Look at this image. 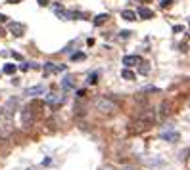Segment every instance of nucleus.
I'll return each instance as SVG.
<instances>
[{"mask_svg":"<svg viewBox=\"0 0 190 170\" xmlns=\"http://www.w3.org/2000/svg\"><path fill=\"white\" fill-rule=\"evenodd\" d=\"M136 63H140V58L138 55H125L123 58V65L125 67H132V65H136Z\"/></svg>","mask_w":190,"mask_h":170,"instance_id":"obj_6","label":"nucleus"},{"mask_svg":"<svg viewBox=\"0 0 190 170\" xmlns=\"http://www.w3.org/2000/svg\"><path fill=\"white\" fill-rule=\"evenodd\" d=\"M108 17H110L108 14H100V15H96V17H94V25H102V23H106V21H108Z\"/></svg>","mask_w":190,"mask_h":170,"instance_id":"obj_13","label":"nucleus"},{"mask_svg":"<svg viewBox=\"0 0 190 170\" xmlns=\"http://www.w3.org/2000/svg\"><path fill=\"white\" fill-rule=\"evenodd\" d=\"M0 21H6V15H2V14H0Z\"/></svg>","mask_w":190,"mask_h":170,"instance_id":"obj_24","label":"nucleus"},{"mask_svg":"<svg viewBox=\"0 0 190 170\" xmlns=\"http://www.w3.org/2000/svg\"><path fill=\"white\" fill-rule=\"evenodd\" d=\"M21 122H23V124H31V122H33L31 107H23V111H21Z\"/></svg>","mask_w":190,"mask_h":170,"instance_id":"obj_7","label":"nucleus"},{"mask_svg":"<svg viewBox=\"0 0 190 170\" xmlns=\"http://www.w3.org/2000/svg\"><path fill=\"white\" fill-rule=\"evenodd\" d=\"M87 55L83 54V52H77V54H71V61H81V59H84Z\"/></svg>","mask_w":190,"mask_h":170,"instance_id":"obj_17","label":"nucleus"},{"mask_svg":"<svg viewBox=\"0 0 190 170\" xmlns=\"http://www.w3.org/2000/svg\"><path fill=\"white\" fill-rule=\"evenodd\" d=\"M4 73H8V75L15 73V65H14V63H8V65H4Z\"/></svg>","mask_w":190,"mask_h":170,"instance_id":"obj_18","label":"nucleus"},{"mask_svg":"<svg viewBox=\"0 0 190 170\" xmlns=\"http://www.w3.org/2000/svg\"><path fill=\"white\" fill-rule=\"evenodd\" d=\"M10 130H12V113L0 107V134L6 136Z\"/></svg>","mask_w":190,"mask_h":170,"instance_id":"obj_1","label":"nucleus"},{"mask_svg":"<svg viewBox=\"0 0 190 170\" xmlns=\"http://www.w3.org/2000/svg\"><path fill=\"white\" fill-rule=\"evenodd\" d=\"M121 17H123L125 21H135V19H136V14H135V12H131V10H125L123 14H121Z\"/></svg>","mask_w":190,"mask_h":170,"instance_id":"obj_11","label":"nucleus"},{"mask_svg":"<svg viewBox=\"0 0 190 170\" xmlns=\"http://www.w3.org/2000/svg\"><path fill=\"white\" fill-rule=\"evenodd\" d=\"M96 107L98 109H102V111H111V109H114V103H110L108 102V99H96Z\"/></svg>","mask_w":190,"mask_h":170,"instance_id":"obj_9","label":"nucleus"},{"mask_svg":"<svg viewBox=\"0 0 190 170\" xmlns=\"http://www.w3.org/2000/svg\"><path fill=\"white\" fill-rule=\"evenodd\" d=\"M8 2H10V4H17L19 0H8Z\"/></svg>","mask_w":190,"mask_h":170,"instance_id":"obj_25","label":"nucleus"},{"mask_svg":"<svg viewBox=\"0 0 190 170\" xmlns=\"http://www.w3.org/2000/svg\"><path fill=\"white\" fill-rule=\"evenodd\" d=\"M44 92H46V88H44L42 84H37V86L27 88V90H25V96H40V94H44Z\"/></svg>","mask_w":190,"mask_h":170,"instance_id":"obj_2","label":"nucleus"},{"mask_svg":"<svg viewBox=\"0 0 190 170\" xmlns=\"http://www.w3.org/2000/svg\"><path fill=\"white\" fill-rule=\"evenodd\" d=\"M27 170H35V168H27Z\"/></svg>","mask_w":190,"mask_h":170,"instance_id":"obj_26","label":"nucleus"},{"mask_svg":"<svg viewBox=\"0 0 190 170\" xmlns=\"http://www.w3.org/2000/svg\"><path fill=\"white\" fill-rule=\"evenodd\" d=\"M121 76H123L125 80H135V73H132L131 69H123V71H121Z\"/></svg>","mask_w":190,"mask_h":170,"instance_id":"obj_12","label":"nucleus"},{"mask_svg":"<svg viewBox=\"0 0 190 170\" xmlns=\"http://www.w3.org/2000/svg\"><path fill=\"white\" fill-rule=\"evenodd\" d=\"M138 15H140L142 19H152V17H154V12L148 10V8H140V10H138Z\"/></svg>","mask_w":190,"mask_h":170,"instance_id":"obj_10","label":"nucleus"},{"mask_svg":"<svg viewBox=\"0 0 190 170\" xmlns=\"http://www.w3.org/2000/svg\"><path fill=\"white\" fill-rule=\"evenodd\" d=\"M19 69H21V71H29V69H31V63H23Z\"/></svg>","mask_w":190,"mask_h":170,"instance_id":"obj_23","label":"nucleus"},{"mask_svg":"<svg viewBox=\"0 0 190 170\" xmlns=\"http://www.w3.org/2000/svg\"><path fill=\"white\" fill-rule=\"evenodd\" d=\"M179 132H175V130H169V132H161V140H165V141H177L179 140Z\"/></svg>","mask_w":190,"mask_h":170,"instance_id":"obj_8","label":"nucleus"},{"mask_svg":"<svg viewBox=\"0 0 190 170\" xmlns=\"http://www.w3.org/2000/svg\"><path fill=\"white\" fill-rule=\"evenodd\" d=\"M62 88H63V90H73V88H75V79L71 75H66L62 79Z\"/></svg>","mask_w":190,"mask_h":170,"instance_id":"obj_3","label":"nucleus"},{"mask_svg":"<svg viewBox=\"0 0 190 170\" xmlns=\"http://www.w3.org/2000/svg\"><path fill=\"white\" fill-rule=\"evenodd\" d=\"M98 76H100V73H90V75H88V79H87V84H96L98 82Z\"/></svg>","mask_w":190,"mask_h":170,"instance_id":"obj_15","label":"nucleus"},{"mask_svg":"<svg viewBox=\"0 0 190 170\" xmlns=\"http://www.w3.org/2000/svg\"><path fill=\"white\" fill-rule=\"evenodd\" d=\"M23 31H25V25H21V23H10V33L14 35V36H21L23 35Z\"/></svg>","mask_w":190,"mask_h":170,"instance_id":"obj_4","label":"nucleus"},{"mask_svg":"<svg viewBox=\"0 0 190 170\" xmlns=\"http://www.w3.org/2000/svg\"><path fill=\"white\" fill-rule=\"evenodd\" d=\"M144 94V92H157V88L156 86H146V88H142V90H140Z\"/></svg>","mask_w":190,"mask_h":170,"instance_id":"obj_19","label":"nucleus"},{"mask_svg":"<svg viewBox=\"0 0 190 170\" xmlns=\"http://www.w3.org/2000/svg\"><path fill=\"white\" fill-rule=\"evenodd\" d=\"M46 103H50V105H58V103H63V96H60V94H48L46 96Z\"/></svg>","mask_w":190,"mask_h":170,"instance_id":"obj_5","label":"nucleus"},{"mask_svg":"<svg viewBox=\"0 0 190 170\" xmlns=\"http://www.w3.org/2000/svg\"><path fill=\"white\" fill-rule=\"evenodd\" d=\"M171 4H173V0H161V6L163 8H169Z\"/></svg>","mask_w":190,"mask_h":170,"instance_id":"obj_22","label":"nucleus"},{"mask_svg":"<svg viewBox=\"0 0 190 170\" xmlns=\"http://www.w3.org/2000/svg\"><path fill=\"white\" fill-rule=\"evenodd\" d=\"M138 71L142 73V75H148V73H150V65H148L146 61H140V67H138Z\"/></svg>","mask_w":190,"mask_h":170,"instance_id":"obj_16","label":"nucleus"},{"mask_svg":"<svg viewBox=\"0 0 190 170\" xmlns=\"http://www.w3.org/2000/svg\"><path fill=\"white\" fill-rule=\"evenodd\" d=\"M183 31H184L183 25H175V27H173V33H183Z\"/></svg>","mask_w":190,"mask_h":170,"instance_id":"obj_20","label":"nucleus"},{"mask_svg":"<svg viewBox=\"0 0 190 170\" xmlns=\"http://www.w3.org/2000/svg\"><path fill=\"white\" fill-rule=\"evenodd\" d=\"M56 67H58V65H54L52 61L44 63V75H50V73H56Z\"/></svg>","mask_w":190,"mask_h":170,"instance_id":"obj_14","label":"nucleus"},{"mask_svg":"<svg viewBox=\"0 0 190 170\" xmlns=\"http://www.w3.org/2000/svg\"><path fill=\"white\" fill-rule=\"evenodd\" d=\"M121 38H129V36H131V31H127V29H125V31H121Z\"/></svg>","mask_w":190,"mask_h":170,"instance_id":"obj_21","label":"nucleus"}]
</instances>
